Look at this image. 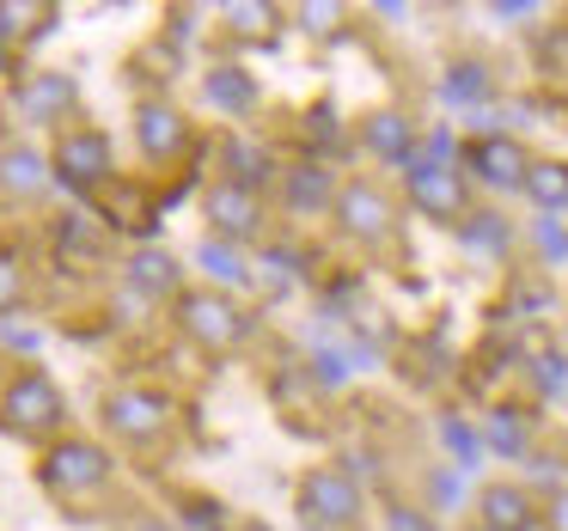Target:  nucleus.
I'll return each instance as SVG.
<instances>
[{
	"instance_id": "nucleus-30",
	"label": "nucleus",
	"mask_w": 568,
	"mask_h": 531,
	"mask_svg": "<svg viewBox=\"0 0 568 531\" xmlns=\"http://www.w3.org/2000/svg\"><path fill=\"white\" fill-rule=\"evenodd\" d=\"M538 245H544V257H550V263H568V233L556 221H538Z\"/></svg>"
},
{
	"instance_id": "nucleus-10",
	"label": "nucleus",
	"mask_w": 568,
	"mask_h": 531,
	"mask_svg": "<svg viewBox=\"0 0 568 531\" xmlns=\"http://www.w3.org/2000/svg\"><path fill=\"white\" fill-rule=\"evenodd\" d=\"M477 507H483V531H531V494L519 482H489Z\"/></svg>"
},
{
	"instance_id": "nucleus-22",
	"label": "nucleus",
	"mask_w": 568,
	"mask_h": 531,
	"mask_svg": "<svg viewBox=\"0 0 568 531\" xmlns=\"http://www.w3.org/2000/svg\"><path fill=\"white\" fill-rule=\"evenodd\" d=\"M440 92H446L453 104H483V99H489V74H483L477 62H470V68H453Z\"/></svg>"
},
{
	"instance_id": "nucleus-37",
	"label": "nucleus",
	"mask_w": 568,
	"mask_h": 531,
	"mask_svg": "<svg viewBox=\"0 0 568 531\" xmlns=\"http://www.w3.org/2000/svg\"><path fill=\"white\" fill-rule=\"evenodd\" d=\"M0 336H7L13 348H38V330H19V324H0Z\"/></svg>"
},
{
	"instance_id": "nucleus-40",
	"label": "nucleus",
	"mask_w": 568,
	"mask_h": 531,
	"mask_svg": "<svg viewBox=\"0 0 568 531\" xmlns=\"http://www.w3.org/2000/svg\"><path fill=\"white\" fill-rule=\"evenodd\" d=\"M141 531H165V525H141Z\"/></svg>"
},
{
	"instance_id": "nucleus-3",
	"label": "nucleus",
	"mask_w": 568,
	"mask_h": 531,
	"mask_svg": "<svg viewBox=\"0 0 568 531\" xmlns=\"http://www.w3.org/2000/svg\"><path fill=\"white\" fill-rule=\"evenodd\" d=\"M178 318H184V330L196 336L202 348H233L239 336H245V312L221 294H184L178 299Z\"/></svg>"
},
{
	"instance_id": "nucleus-5",
	"label": "nucleus",
	"mask_w": 568,
	"mask_h": 531,
	"mask_svg": "<svg viewBox=\"0 0 568 531\" xmlns=\"http://www.w3.org/2000/svg\"><path fill=\"white\" fill-rule=\"evenodd\" d=\"M55 165H62L68 190H92V184L111 177V141L92 135V129H74V135H62V147H55Z\"/></svg>"
},
{
	"instance_id": "nucleus-19",
	"label": "nucleus",
	"mask_w": 568,
	"mask_h": 531,
	"mask_svg": "<svg viewBox=\"0 0 568 531\" xmlns=\"http://www.w3.org/2000/svg\"><path fill=\"white\" fill-rule=\"evenodd\" d=\"M196 263L214 275V282H226V287H245L251 282V269H245V257H239L233 245H221V238H202V251H196Z\"/></svg>"
},
{
	"instance_id": "nucleus-17",
	"label": "nucleus",
	"mask_w": 568,
	"mask_h": 531,
	"mask_svg": "<svg viewBox=\"0 0 568 531\" xmlns=\"http://www.w3.org/2000/svg\"><path fill=\"white\" fill-rule=\"evenodd\" d=\"M367 147L379 153V160H409V123L397 111L367 116Z\"/></svg>"
},
{
	"instance_id": "nucleus-11",
	"label": "nucleus",
	"mask_w": 568,
	"mask_h": 531,
	"mask_svg": "<svg viewBox=\"0 0 568 531\" xmlns=\"http://www.w3.org/2000/svg\"><path fill=\"white\" fill-rule=\"evenodd\" d=\"M135 135H141V153H148V160H172V153L184 147V116H178L172 104H141Z\"/></svg>"
},
{
	"instance_id": "nucleus-20",
	"label": "nucleus",
	"mask_w": 568,
	"mask_h": 531,
	"mask_svg": "<svg viewBox=\"0 0 568 531\" xmlns=\"http://www.w3.org/2000/svg\"><path fill=\"white\" fill-rule=\"evenodd\" d=\"M324 196H331V177H324L318 165H300V172L287 177V202H294V208H324Z\"/></svg>"
},
{
	"instance_id": "nucleus-6",
	"label": "nucleus",
	"mask_w": 568,
	"mask_h": 531,
	"mask_svg": "<svg viewBox=\"0 0 568 531\" xmlns=\"http://www.w3.org/2000/svg\"><path fill=\"white\" fill-rule=\"evenodd\" d=\"M104 416H111L116 433H129V440H153V433H165V421H172V404L153 391H116L111 404H104Z\"/></svg>"
},
{
	"instance_id": "nucleus-13",
	"label": "nucleus",
	"mask_w": 568,
	"mask_h": 531,
	"mask_svg": "<svg viewBox=\"0 0 568 531\" xmlns=\"http://www.w3.org/2000/svg\"><path fill=\"white\" fill-rule=\"evenodd\" d=\"M202 92H209L214 111H233V116H245L251 104H257V86H251L245 68H214V74L202 80Z\"/></svg>"
},
{
	"instance_id": "nucleus-25",
	"label": "nucleus",
	"mask_w": 568,
	"mask_h": 531,
	"mask_svg": "<svg viewBox=\"0 0 568 531\" xmlns=\"http://www.w3.org/2000/svg\"><path fill=\"white\" fill-rule=\"evenodd\" d=\"M465 245H470V251H501V245H507V221H501V214H470Z\"/></svg>"
},
{
	"instance_id": "nucleus-15",
	"label": "nucleus",
	"mask_w": 568,
	"mask_h": 531,
	"mask_svg": "<svg viewBox=\"0 0 568 531\" xmlns=\"http://www.w3.org/2000/svg\"><path fill=\"white\" fill-rule=\"evenodd\" d=\"M0 184L13 190V196H38L50 177H43V160L31 147H7L0 153Z\"/></svg>"
},
{
	"instance_id": "nucleus-9",
	"label": "nucleus",
	"mask_w": 568,
	"mask_h": 531,
	"mask_svg": "<svg viewBox=\"0 0 568 531\" xmlns=\"http://www.w3.org/2000/svg\"><path fill=\"white\" fill-rule=\"evenodd\" d=\"M209 221L221 226L226 238H251L263 214H257V196H251L245 184H233V177H226V184L209 190Z\"/></svg>"
},
{
	"instance_id": "nucleus-29",
	"label": "nucleus",
	"mask_w": 568,
	"mask_h": 531,
	"mask_svg": "<svg viewBox=\"0 0 568 531\" xmlns=\"http://www.w3.org/2000/svg\"><path fill=\"white\" fill-rule=\"evenodd\" d=\"M226 19H233L239 38H257V31L270 25V7H226Z\"/></svg>"
},
{
	"instance_id": "nucleus-28",
	"label": "nucleus",
	"mask_w": 568,
	"mask_h": 531,
	"mask_svg": "<svg viewBox=\"0 0 568 531\" xmlns=\"http://www.w3.org/2000/svg\"><path fill=\"white\" fill-rule=\"evenodd\" d=\"M19 287H26V275H19V257H13V251H0V312L19 299Z\"/></svg>"
},
{
	"instance_id": "nucleus-34",
	"label": "nucleus",
	"mask_w": 568,
	"mask_h": 531,
	"mask_svg": "<svg viewBox=\"0 0 568 531\" xmlns=\"http://www.w3.org/2000/svg\"><path fill=\"white\" fill-rule=\"evenodd\" d=\"M544 525H550V531H568V489L550 494V513H544Z\"/></svg>"
},
{
	"instance_id": "nucleus-39",
	"label": "nucleus",
	"mask_w": 568,
	"mask_h": 531,
	"mask_svg": "<svg viewBox=\"0 0 568 531\" xmlns=\"http://www.w3.org/2000/svg\"><path fill=\"white\" fill-rule=\"evenodd\" d=\"M495 13H501V19H531V13H538V7H531V0H501Z\"/></svg>"
},
{
	"instance_id": "nucleus-21",
	"label": "nucleus",
	"mask_w": 568,
	"mask_h": 531,
	"mask_svg": "<svg viewBox=\"0 0 568 531\" xmlns=\"http://www.w3.org/2000/svg\"><path fill=\"white\" fill-rule=\"evenodd\" d=\"M489 446L501 458H519V452H526V421H519L514 409H495V416H489Z\"/></svg>"
},
{
	"instance_id": "nucleus-18",
	"label": "nucleus",
	"mask_w": 568,
	"mask_h": 531,
	"mask_svg": "<svg viewBox=\"0 0 568 531\" xmlns=\"http://www.w3.org/2000/svg\"><path fill=\"white\" fill-rule=\"evenodd\" d=\"M129 282H135L141 294H172V287H178V263L165 257V251H141V257L129 263Z\"/></svg>"
},
{
	"instance_id": "nucleus-32",
	"label": "nucleus",
	"mask_w": 568,
	"mask_h": 531,
	"mask_svg": "<svg viewBox=\"0 0 568 531\" xmlns=\"http://www.w3.org/2000/svg\"><path fill=\"white\" fill-rule=\"evenodd\" d=\"M62 245H80V251H92V245H99V233L87 226V214H68V226H62Z\"/></svg>"
},
{
	"instance_id": "nucleus-26",
	"label": "nucleus",
	"mask_w": 568,
	"mask_h": 531,
	"mask_svg": "<svg viewBox=\"0 0 568 531\" xmlns=\"http://www.w3.org/2000/svg\"><path fill=\"white\" fill-rule=\"evenodd\" d=\"M531 379H538V391H544V397H562V391H568V355H538Z\"/></svg>"
},
{
	"instance_id": "nucleus-4",
	"label": "nucleus",
	"mask_w": 568,
	"mask_h": 531,
	"mask_svg": "<svg viewBox=\"0 0 568 531\" xmlns=\"http://www.w3.org/2000/svg\"><path fill=\"white\" fill-rule=\"evenodd\" d=\"M300 507L306 519H331V525H348L361 513V494H355V477L348 470H312L300 482Z\"/></svg>"
},
{
	"instance_id": "nucleus-38",
	"label": "nucleus",
	"mask_w": 568,
	"mask_h": 531,
	"mask_svg": "<svg viewBox=\"0 0 568 531\" xmlns=\"http://www.w3.org/2000/svg\"><path fill=\"white\" fill-rule=\"evenodd\" d=\"M428 153H434V165H446V153H453V135H446V129H434V135H428Z\"/></svg>"
},
{
	"instance_id": "nucleus-27",
	"label": "nucleus",
	"mask_w": 568,
	"mask_h": 531,
	"mask_svg": "<svg viewBox=\"0 0 568 531\" xmlns=\"http://www.w3.org/2000/svg\"><path fill=\"white\" fill-rule=\"evenodd\" d=\"M312 379L336 391V385L348 379V355H343V348H318V355H312Z\"/></svg>"
},
{
	"instance_id": "nucleus-23",
	"label": "nucleus",
	"mask_w": 568,
	"mask_h": 531,
	"mask_svg": "<svg viewBox=\"0 0 568 531\" xmlns=\"http://www.w3.org/2000/svg\"><path fill=\"white\" fill-rule=\"evenodd\" d=\"M226 165H233V184H257V177H270V160H263V147H251V141H226Z\"/></svg>"
},
{
	"instance_id": "nucleus-1",
	"label": "nucleus",
	"mask_w": 568,
	"mask_h": 531,
	"mask_svg": "<svg viewBox=\"0 0 568 531\" xmlns=\"http://www.w3.org/2000/svg\"><path fill=\"white\" fill-rule=\"evenodd\" d=\"M104 477H111V458L99 452L92 440H68V446H55L50 452V464H43V482H50L55 494H92V489H104Z\"/></svg>"
},
{
	"instance_id": "nucleus-14",
	"label": "nucleus",
	"mask_w": 568,
	"mask_h": 531,
	"mask_svg": "<svg viewBox=\"0 0 568 531\" xmlns=\"http://www.w3.org/2000/svg\"><path fill=\"white\" fill-rule=\"evenodd\" d=\"M470 165H477V177H483V184H495V190H507V184L526 177V160H519L514 141H483V147L470 153Z\"/></svg>"
},
{
	"instance_id": "nucleus-2",
	"label": "nucleus",
	"mask_w": 568,
	"mask_h": 531,
	"mask_svg": "<svg viewBox=\"0 0 568 531\" xmlns=\"http://www.w3.org/2000/svg\"><path fill=\"white\" fill-rule=\"evenodd\" d=\"M0 421L13 433H50L62 421V397H55V385L43 372H26L13 391L0 397Z\"/></svg>"
},
{
	"instance_id": "nucleus-35",
	"label": "nucleus",
	"mask_w": 568,
	"mask_h": 531,
	"mask_svg": "<svg viewBox=\"0 0 568 531\" xmlns=\"http://www.w3.org/2000/svg\"><path fill=\"white\" fill-rule=\"evenodd\" d=\"M300 19H306V31H331L336 25V7H306Z\"/></svg>"
},
{
	"instance_id": "nucleus-33",
	"label": "nucleus",
	"mask_w": 568,
	"mask_h": 531,
	"mask_svg": "<svg viewBox=\"0 0 568 531\" xmlns=\"http://www.w3.org/2000/svg\"><path fill=\"white\" fill-rule=\"evenodd\" d=\"M531 482H538V489H550V494H562V489H556V482H562L556 458H531Z\"/></svg>"
},
{
	"instance_id": "nucleus-31",
	"label": "nucleus",
	"mask_w": 568,
	"mask_h": 531,
	"mask_svg": "<svg viewBox=\"0 0 568 531\" xmlns=\"http://www.w3.org/2000/svg\"><path fill=\"white\" fill-rule=\"evenodd\" d=\"M385 531H434V519L416 513V507H392V513H385Z\"/></svg>"
},
{
	"instance_id": "nucleus-7",
	"label": "nucleus",
	"mask_w": 568,
	"mask_h": 531,
	"mask_svg": "<svg viewBox=\"0 0 568 531\" xmlns=\"http://www.w3.org/2000/svg\"><path fill=\"white\" fill-rule=\"evenodd\" d=\"M409 190H416V202L434 214V221H453V214L465 208V190H458V172H453V165L416 160V153H409Z\"/></svg>"
},
{
	"instance_id": "nucleus-12",
	"label": "nucleus",
	"mask_w": 568,
	"mask_h": 531,
	"mask_svg": "<svg viewBox=\"0 0 568 531\" xmlns=\"http://www.w3.org/2000/svg\"><path fill=\"white\" fill-rule=\"evenodd\" d=\"M19 104H26L38 123H50V116H62L68 104H74V80L68 74H31L26 86H19Z\"/></svg>"
},
{
	"instance_id": "nucleus-24",
	"label": "nucleus",
	"mask_w": 568,
	"mask_h": 531,
	"mask_svg": "<svg viewBox=\"0 0 568 531\" xmlns=\"http://www.w3.org/2000/svg\"><path fill=\"white\" fill-rule=\"evenodd\" d=\"M440 440H446V452L458 458V470H470L483 458V433L465 428V421H440Z\"/></svg>"
},
{
	"instance_id": "nucleus-16",
	"label": "nucleus",
	"mask_w": 568,
	"mask_h": 531,
	"mask_svg": "<svg viewBox=\"0 0 568 531\" xmlns=\"http://www.w3.org/2000/svg\"><path fill=\"white\" fill-rule=\"evenodd\" d=\"M526 196L538 202V208H568V165H556V160H544V165H526Z\"/></svg>"
},
{
	"instance_id": "nucleus-36",
	"label": "nucleus",
	"mask_w": 568,
	"mask_h": 531,
	"mask_svg": "<svg viewBox=\"0 0 568 531\" xmlns=\"http://www.w3.org/2000/svg\"><path fill=\"white\" fill-rule=\"evenodd\" d=\"M312 141H336V116L331 111H312Z\"/></svg>"
},
{
	"instance_id": "nucleus-8",
	"label": "nucleus",
	"mask_w": 568,
	"mask_h": 531,
	"mask_svg": "<svg viewBox=\"0 0 568 531\" xmlns=\"http://www.w3.org/2000/svg\"><path fill=\"white\" fill-rule=\"evenodd\" d=\"M336 221H343L355 238H379L385 226H392V202H385L373 184H348L343 196H336Z\"/></svg>"
}]
</instances>
